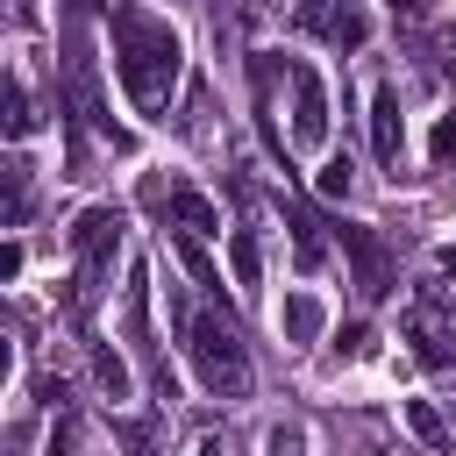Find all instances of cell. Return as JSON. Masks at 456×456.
<instances>
[{
	"label": "cell",
	"instance_id": "2e32d148",
	"mask_svg": "<svg viewBox=\"0 0 456 456\" xmlns=\"http://www.w3.org/2000/svg\"><path fill=\"white\" fill-rule=\"evenodd\" d=\"M299 28L328 36V28H335V0H299Z\"/></svg>",
	"mask_w": 456,
	"mask_h": 456
},
{
	"label": "cell",
	"instance_id": "7c38bea8",
	"mask_svg": "<svg viewBox=\"0 0 456 456\" xmlns=\"http://www.w3.org/2000/svg\"><path fill=\"white\" fill-rule=\"evenodd\" d=\"M93 378H100V392H107L114 406L128 399V363H121V356L107 349V342H93Z\"/></svg>",
	"mask_w": 456,
	"mask_h": 456
},
{
	"label": "cell",
	"instance_id": "44dd1931",
	"mask_svg": "<svg viewBox=\"0 0 456 456\" xmlns=\"http://www.w3.org/2000/svg\"><path fill=\"white\" fill-rule=\"evenodd\" d=\"M50 456H71V428H57V435H50Z\"/></svg>",
	"mask_w": 456,
	"mask_h": 456
},
{
	"label": "cell",
	"instance_id": "9c48e42d",
	"mask_svg": "<svg viewBox=\"0 0 456 456\" xmlns=\"http://www.w3.org/2000/svg\"><path fill=\"white\" fill-rule=\"evenodd\" d=\"M171 221H178L185 235H228L221 214L207 207V192H192V185H171Z\"/></svg>",
	"mask_w": 456,
	"mask_h": 456
},
{
	"label": "cell",
	"instance_id": "603a6c76",
	"mask_svg": "<svg viewBox=\"0 0 456 456\" xmlns=\"http://www.w3.org/2000/svg\"><path fill=\"white\" fill-rule=\"evenodd\" d=\"M449 78H456V57H449Z\"/></svg>",
	"mask_w": 456,
	"mask_h": 456
},
{
	"label": "cell",
	"instance_id": "7402d4cb",
	"mask_svg": "<svg viewBox=\"0 0 456 456\" xmlns=\"http://www.w3.org/2000/svg\"><path fill=\"white\" fill-rule=\"evenodd\" d=\"M442 271H449V278H456V249H442Z\"/></svg>",
	"mask_w": 456,
	"mask_h": 456
},
{
	"label": "cell",
	"instance_id": "52a82bcc",
	"mask_svg": "<svg viewBox=\"0 0 456 456\" xmlns=\"http://www.w3.org/2000/svg\"><path fill=\"white\" fill-rule=\"evenodd\" d=\"M292 135H299L306 150L328 135V86H321L314 64H292Z\"/></svg>",
	"mask_w": 456,
	"mask_h": 456
},
{
	"label": "cell",
	"instance_id": "6da1fadb",
	"mask_svg": "<svg viewBox=\"0 0 456 456\" xmlns=\"http://www.w3.org/2000/svg\"><path fill=\"white\" fill-rule=\"evenodd\" d=\"M107 36H114V78L128 86V100H135L142 114H157V107L171 100V86H178V64H185L178 28L157 21V14L135 7V0H107Z\"/></svg>",
	"mask_w": 456,
	"mask_h": 456
},
{
	"label": "cell",
	"instance_id": "8fae6325",
	"mask_svg": "<svg viewBox=\"0 0 456 456\" xmlns=\"http://www.w3.org/2000/svg\"><path fill=\"white\" fill-rule=\"evenodd\" d=\"M228 264H235V285H242V292H256L264 256H256V235H249V228H228Z\"/></svg>",
	"mask_w": 456,
	"mask_h": 456
},
{
	"label": "cell",
	"instance_id": "ffe728a7",
	"mask_svg": "<svg viewBox=\"0 0 456 456\" xmlns=\"http://www.w3.org/2000/svg\"><path fill=\"white\" fill-rule=\"evenodd\" d=\"M128 456H150V435L142 428H128Z\"/></svg>",
	"mask_w": 456,
	"mask_h": 456
},
{
	"label": "cell",
	"instance_id": "ba28073f",
	"mask_svg": "<svg viewBox=\"0 0 456 456\" xmlns=\"http://www.w3.org/2000/svg\"><path fill=\"white\" fill-rule=\"evenodd\" d=\"M370 150H378V164H399V93L392 86L370 93Z\"/></svg>",
	"mask_w": 456,
	"mask_h": 456
},
{
	"label": "cell",
	"instance_id": "9a60e30c",
	"mask_svg": "<svg viewBox=\"0 0 456 456\" xmlns=\"http://www.w3.org/2000/svg\"><path fill=\"white\" fill-rule=\"evenodd\" d=\"M36 128V114H28V93H21V78L7 86V135H28Z\"/></svg>",
	"mask_w": 456,
	"mask_h": 456
},
{
	"label": "cell",
	"instance_id": "7a4b0ae2",
	"mask_svg": "<svg viewBox=\"0 0 456 456\" xmlns=\"http://www.w3.org/2000/svg\"><path fill=\"white\" fill-rule=\"evenodd\" d=\"M185 349H192V363H200V378H207V392L214 399H242L249 392V349H242V335L228 328V321H214V314H185Z\"/></svg>",
	"mask_w": 456,
	"mask_h": 456
},
{
	"label": "cell",
	"instance_id": "277c9868",
	"mask_svg": "<svg viewBox=\"0 0 456 456\" xmlns=\"http://www.w3.org/2000/svg\"><path fill=\"white\" fill-rule=\"evenodd\" d=\"M449 299L442 292H420L406 314H399V328H406V342H413V356L428 363V370H442V363H456V328H449Z\"/></svg>",
	"mask_w": 456,
	"mask_h": 456
},
{
	"label": "cell",
	"instance_id": "5b68a950",
	"mask_svg": "<svg viewBox=\"0 0 456 456\" xmlns=\"http://www.w3.org/2000/svg\"><path fill=\"white\" fill-rule=\"evenodd\" d=\"M335 235H342V249H349V264H356V292H363V299H385V292H392V249H385L370 228H356V221H342Z\"/></svg>",
	"mask_w": 456,
	"mask_h": 456
},
{
	"label": "cell",
	"instance_id": "3957f363",
	"mask_svg": "<svg viewBox=\"0 0 456 456\" xmlns=\"http://www.w3.org/2000/svg\"><path fill=\"white\" fill-rule=\"evenodd\" d=\"M71 249H78V299H93L100 292V278L114 271V249H121V214L114 207H86L78 214V228H71Z\"/></svg>",
	"mask_w": 456,
	"mask_h": 456
},
{
	"label": "cell",
	"instance_id": "d6986e66",
	"mask_svg": "<svg viewBox=\"0 0 456 456\" xmlns=\"http://www.w3.org/2000/svg\"><path fill=\"white\" fill-rule=\"evenodd\" d=\"M370 349V328H342V356H363Z\"/></svg>",
	"mask_w": 456,
	"mask_h": 456
},
{
	"label": "cell",
	"instance_id": "30bf717a",
	"mask_svg": "<svg viewBox=\"0 0 456 456\" xmlns=\"http://www.w3.org/2000/svg\"><path fill=\"white\" fill-rule=\"evenodd\" d=\"M321 328H328V306H321L314 292H292V299H285V335H292V342H314Z\"/></svg>",
	"mask_w": 456,
	"mask_h": 456
},
{
	"label": "cell",
	"instance_id": "ac0fdd59",
	"mask_svg": "<svg viewBox=\"0 0 456 456\" xmlns=\"http://www.w3.org/2000/svg\"><path fill=\"white\" fill-rule=\"evenodd\" d=\"M264 456H306V435H299V428H271Z\"/></svg>",
	"mask_w": 456,
	"mask_h": 456
},
{
	"label": "cell",
	"instance_id": "5bb4252c",
	"mask_svg": "<svg viewBox=\"0 0 456 456\" xmlns=\"http://www.w3.org/2000/svg\"><path fill=\"white\" fill-rule=\"evenodd\" d=\"M349 178H356V171H349V157H328V164L314 171V192H321V200H342V192H349Z\"/></svg>",
	"mask_w": 456,
	"mask_h": 456
},
{
	"label": "cell",
	"instance_id": "8992f818",
	"mask_svg": "<svg viewBox=\"0 0 456 456\" xmlns=\"http://www.w3.org/2000/svg\"><path fill=\"white\" fill-rule=\"evenodd\" d=\"M71 100H78V114H86L100 135H114V142H121V128H114V114H107L100 64H93V43H86V36H71Z\"/></svg>",
	"mask_w": 456,
	"mask_h": 456
},
{
	"label": "cell",
	"instance_id": "4fadbf2b",
	"mask_svg": "<svg viewBox=\"0 0 456 456\" xmlns=\"http://www.w3.org/2000/svg\"><path fill=\"white\" fill-rule=\"evenodd\" d=\"M406 428H413L428 449H449V428H442V413H435L428 399H406Z\"/></svg>",
	"mask_w": 456,
	"mask_h": 456
},
{
	"label": "cell",
	"instance_id": "e0dca14e",
	"mask_svg": "<svg viewBox=\"0 0 456 456\" xmlns=\"http://www.w3.org/2000/svg\"><path fill=\"white\" fill-rule=\"evenodd\" d=\"M428 150H435V157H442V164H449V157H456V107H449V114H442V121H435V135H428Z\"/></svg>",
	"mask_w": 456,
	"mask_h": 456
}]
</instances>
